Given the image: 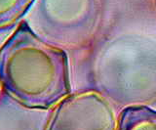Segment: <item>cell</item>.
Here are the masks:
<instances>
[{
	"label": "cell",
	"mask_w": 156,
	"mask_h": 130,
	"mask_svg": "<svg viewBox=\"0 0 156 130\" xmlns=\"http://www.w3.org/2000/svg\"><path fill=\"white\" fill-rule=\"evenodd\" d=\"M117 120L108 99L96 90H85L60 101L43 130H115Z\"/></svg>",
	"instance_id": "cell-2"
},
{
	"label": "cell",
	"mask_w": 156,
	"mask_h": 130,
	"mask_svg": "<svg viewBox=\"0 0 156 130\" xmlns=\"http://www.w3.org/2000/svg\"><path fill=\"white\" fill-rule=\"evenodd\" d=\"M4 94L29 110H52L71 93L66 52L38 36L23 21L0 46Z\"/></svg>",
	"instance_id": "cell-1"
},
{
	"label": "cell",
	"mask_w": 156,
	"mask_h": 130,
	"mask_svg": "<svg viewBox=\"0 0 156 130\" xmlns=\"http://www.w3.org/2000/svg\"><path fill=\"white\" fill-rule=\"evenodd\" d=\"M35 0H0V32L23 21Z\"/></svg>",
	"instance_id": "cell-4"
},
{
	"label": "cell",
	"mask_w": 156,
	"mask_h": 130,
	"mask_svg": "<svg viewBox=\"0 0 156 130\" xmlns=\"http://www.w3.org/2000/svg\"><path fill=\"white\" fill-rule=\"evenodd\" d=\"M115 130H156V110L144 105L128 106L119 114Z\"/></svg>",
	"instance_id": "cell-3"
},
{
	"label": "cell",
	"mask_w": 156,
	"mask_h": 130,
	"mask_svg": "<svg viewBox=\"0 0 156 130\" xmlns=\"http://www.w3.org/2000/svg\"><path fill=\"white\" fill-rule=\"evenodd\" d=\"M2 94H4V92H3V88H2L1 81H0V99H1V96H2Z\"/></svg>",
	"instance_id": "cell-5"
}]
</instances>
